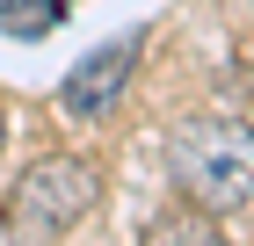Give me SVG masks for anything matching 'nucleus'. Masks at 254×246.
I'll return each mask as SVG.
<instances>
[{
  "label": "nucleus",
  "mask_w": 254,
  "mask_h": 246,
  "mask_svg": "<svg viewBox=\"0 0 254 246\" xmlns=\"http://www.w3.org/2000/svg\"><path fill=\"white\" fill-rule=\"evenodd\" d=\"M175 181L203 217L254 203V123L240 116H189L175 131Z\"/></svg>",
  "instance_id": "f257e3e1"
},
{
  "label": "nucleus",
  "mask_w": 254,
  "mask_h": 246,
  "mask_svg": "<svg viewBox=\"0 0 254 246\" xmlns=\"http://www.w3.org/2000/svg\"><path fill=\"white\" fill-rule=\"evenodd\" d=\"M102 181L95 167H80V159H44V167H29L15 181V196H7V225H15L22 246H44L59 239V232H73L87 210H95Z\"/></svg>",
  "instance_id": "f03ea898"
},
{
  "label": "nucleus",
  "mask_w": 254,
  "mask_h": 246,
  "mask_svg": "<svg viewBox=\"0 0 254 246\" xmlns=\"http://www.w3.org/2000/svg\"><path fill=\"white\" fill-rule=\"evenodd\" d=\"M138 51H145V29L95 44V51L80 58L73 73H65V116H80V123L109 116V109L124 101V87H131V73H138Z\"/></svg>",
  "instance_id": "7ed1b4c3"
},
{
  "label": "nucleus",
  "mask_w": 254,
  "mask_h": 246,
  "mask_svg": "<svg viewBox=\"0 0 254 246\" xmlns=\"http://www.w3.org/2000/svg\"><path fill=\"white\" fill-rule=\"evenodd\" d=\"M65 22V0H0V29L7 37H51Z\"/></svg>",
  "instance_id": "20e7f679"
},
{
  "label": "nucleus",
  "mask_w": 254,
  "mask_h": 246,
  "mask_svg": "<svg viewBox=\"0 0 254 246\" xmlns=\"http://www.w3.org/2000/svg\"><path fill=\"white\" fill-rule=\"evenodd\" d=\"M153 246H211V232H203V210H182V217H160L153 225Z\"/></svg>",
  "instance_id": "39448f33"
},
{
  "label": "nucleus",
  "mask_w": 254,
  "mask_h": 246,
  "mask_svg": "<svg viewBox=\"0 0 254 246\" xmlns=\"http://www.w3.org/2000/svg\"><path fill=\"white\" fill-rule=\"evenodd\" d=\"M0 145H7V116H0Z\"/></svg>",
  "instance_id": "423d86ee"
},
{
  "label": "nucleus",
  "mask_w": 254,
  "mask_h": 246,
  "mask_svg": "<svg viewBox=\"0 0 254 246\" xmlns=\"http://www.w3.org/2000/svg\"><path fill=\"white\" fill-rule=\"evenodd\" d=\"M211 246H218V239H211Z\"/></svg>",
  "instance_id": "0eeeda50"
}]
</instances>
